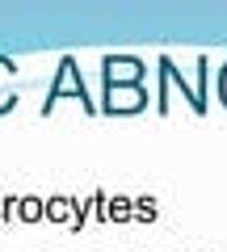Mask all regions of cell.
Listing matches in <instances>:
<instances>
[{"label": "cell", "instance_id": "7", "mask_svg": "<svg viewBox=\"0 0 227 252\" xmlns=\"http://www.w3.org/2000/svg\"><path fill=\"white\" fill-rule=\"evenodd\" d=\"M219 97H223V105H227V63H223V72H219Z\"/></svg>", "mask_w": 227, "mask_h": 252}, {"label": "cell", "instance_id": "5", "mask_svg": "<svg viewBox=\"0 0 227 252\" xmlns=\"http://www.w3.org/2000/svg\"><path fill=\"white\" fill-rule=\"evenodd\" d=\"M42 215V198H21V219H38Z\"/></svg>", "mask_w": 227, "mask_h": 252}, {"label": "cell", "instance_id": "4", "mask_svg": "<svg viewBox=\"0 0 227 252\" xmlns=\"http://www.w3.org/2000/svg\"><path fill=\"white\" fill-rule=\"evenodd\" d=\"M13 59L9 55H0V114H9L13 105H17V93H13Z\"/></svg>", "mask_w": 227, "mask_h": 252}, {"label": "cell", "instance_id": "2", "mask_svg": "<svg viewBox=\"0 0 227 252\" xmlns=\"http://www.w3.org/2000/svg\"><path fill=\"white\" fill-rule=\"evenodd\" d=\"M147 89L143 84H105V109L109 114H135L143 109Z\"/></svg>", "mask_w": 227, "mask_h": 252}, {"label": "cell", "instance_id": "3", "mask_svg": "<svg viewBox=\"0 0 227 252\" xmlns=\"http://www.w3.org/2000/svg\"><path fill=\"white\" fill-rule=\"evenodd\" d=\"M105 84H143V63L135 55H105Z\"/></svg>", "mask_w": 227, "mask_h": 252}, {"label": "cell", "instance_id": "1", "mask_svg": "<svg viewBox=\"0 0 227 252\" xmlns=\"http://www.w3.org/2000/svg\"><path fill=\"white\" fill-rule=\"evenodd\" d=\"M64 97H76V101H89L84 97V80H80V67H76V59L72 55H64L59 59V72H55V84L46 89V101H42V109H55Z\"/></svg>", "mask_w": 227, "mask_h": 252}, {"label": "cell", "instance_id": "6", "mask_svg": "<svg viewBox=\"0 0 227 252\" xmlns=\"http://www.w3.org/2000/svg\"><path fill=\"white\" fill-rule=\"evenodd\" d=\"M46 210H51V219H64L67 215V198H51V206H46Z\"/></svg>", "mask_w": 227, "mask_h": 252}]
</instances>
